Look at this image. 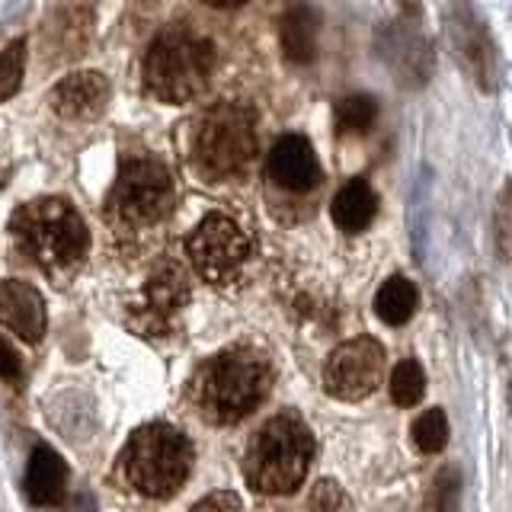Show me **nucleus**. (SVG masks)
I'll return each mask as SVG.
<instances>
[{
	"instance_id": "obj_1",
	"label": "nucleus",
	"mask_w": 512,
	"mask_h": 512,
	"mask_svg": "<svg viewBox=\"0 0 512 512\" xmlns=\"http://www.w3.org/2000/svg\"><path fill=\"white\" fill-rule=\"evenodd\" d=\"M272 388V362L263 349L240 343L221 349L192 375V404L208 423L228 426L250 416Z\"/></svg>"
},
{
	"instance_id": "obj_2",
	"label": "nucleus",
	"mask_w": 512,
	"mask_h": 512,
	"mask_svg": "<svg viewBox=\"0 0 512 512\" xmlns=\"http://www.w3.org/2000/svg\"><path fill=\"white\" fill-rule=\"evenodd\" d=\"M314 458V436L295 410L276 413L253 432L244 452V480L253 493H295Z\"/></svg>"
},
{
	"instance_id": "obj_3",
	"label": "nucleus",
	"mask_w": 512,
	"mask_h": 512,
	"mask_svg": "<svg viewBox=\"0 0 512 512\" xmlns=\"http://www.w3.org/2000/svg\"><path fill=\"white\" fill-rule=\"evenodd\" d=\"M10 234L32 263L48 276L68 272L84 263L90 250V231L77 208L61 196H42L20 205L10 218Z\"/></svg>"
},
{
	"instance_id": "obj_4",
	"label": "nucleus",
	"mask_w": 512,
	"mask_h": 512,
	"mask_svg": "<svg viewBox=\"0 0 512 512\" xmlns=\"http://www.w3.org/2000/svg\"><path fill=\"white\" fill-rule=\"evenodd\" d=\"M215 71V45L189 26H170L151 42L141 64L144 90L160 103L196 100Z\"/></svg>"
},
{
	"instance_id": "obj_5",
	"label": "nucleus",
	"mask_w": 512,
	"mask_h": 512,
	"mask_svg": "<svg viewBox=\"0 0 512 512\" xmlns=\"http://www.w3.org/2000/svg\"><path fill=\"white\" fill-rule=\"evenodd\" d=\"M192 458L196 452H192L186 432L164 420H154L128 436L119 455V471L135 493L151 496V500H167L186 484Z\"/></svg>"
},
{
	"instance_id": "obj_6",
	"label": "nucleus",
	"mask_w": 512,
	"mask_h": 512,
	"mask_svg": "<svg viewBox=\"0 0 512 512\" xmlns=\"http://www.w3.org/2000/svg\"><path fill=\"white\" fill-rule=\"evenodd\" d=\"M260 138H256V116L250 106L218 103L205 109L192 125L189 160L196 173L208 183H221L240 176L256 157Z\"/></svg>"
},
{
	"instance_id": "obj_7",
	"label": "nucleus",
	"mask_w": 512,
	"mask_h": 512,
	"mask_svg": "<svg viewBox=\"0 0 512 512\" xmlns=\"http://www.w3.org/2000/svg\"><path fill=\"white\" fill-rule=\"evenodd\" d=\"M176 186L164 160L148 154H128L119 160L116 183L106 196L109 218L122 228H151L170 218Z\"/></svg>"
},
{
	"instance_id": "obj_8",
	"label": "nucleus",
	"mask_w": 512,
	"mask_h": 512,
	"mask_svg": "<svg viewBox=\"0 0 512 512\" xmlns=\"http://www.w3.org/2000/svg\"><path fill=\"white\" fill-rule=\"evenodd\" d=\"M186 253L205 282L221 285L250 260V237L234 218L212 212L186 237Z\"/></svg>"
},
{
	"instance_id": "obj_9",
	"label": "nucleus",
	"mask_w": 512,
	"mask_h": 512,
	"mask_svg": "<svg viewBox=\"0 0 512 512\" xmlns=\"http://www.w3.org/2000/svg\"><path fill=\"white\" fill-rule=\"evenodd\" d=\"M384 378V346L372 336H356L336 346L324 365V388L340 400H362Z\"/></svg>"
},
{
	"instance_id": "obj_10",
	"label": "nucleus",
	"mask_w": 512,
	"mask_h": 512,
	"mask_svg": "<svg viewBox=\"0 0 512 512\" xmlns=\"http://www.w3.org/2000/svg\"><path fill=\"white\" fill-rule=\"evenodd\" d=\"M186 301H189L186 272L167 260L151 272L148 282H144L138 301L132 304V311H128V320H132V327L144 336L164 333L170 327V320L186 308Z\"/></svg>"
},
{
	"instance_id": "obj_11",
	"label": "nucleus",
	"mask_w": 512,
	"mask_h": 512,
	"mask_svg": "<svg viewBox=\"0 0 512 512\" xmlns=\"http://www.w3.org/2000/svg\"><path fill=\"white\" fill-rule=\"evenodd\" d=\"M448 36H452L458 48V61L471 71V77L480 87H493L496 77V52L490 42V32L484 20L477 16V10L468 0H452V10H448Z\"/></svg>"
},
{
	"instance_id": "obj_12",
	"label": "nucleus",
	"mask_w": 512,
	"mask_h": 512,
	"mask_svg": "<svg viewBox=\"0 0 512 512\" xmlns=\"http://www.w3.org/2000/svg\"><path fill=\"white\" fill-rule=\"evenodd\" d=\"M109 93H112V87L100 71H77V74H68L58 80L52 96H48V103H52V109L61 119L90 122L106 109Z\"/></svg>"
},
{
	"instance_id": "obj_13",
	"label": "nucleus",
	"mask_w": 512,
	"mask_h": 512,
	"mask_svg": "<svg viewBox=\"0 0 512 512\" xmlns=\"http://www.w3.org/2000/svg\"><path fill=\"white\" fill-rule=\"evenodd\" d=\"M269 176L272 183L288 192H308L320 183V164L304 135H282L269 151Z\"/></svg>"
},
{
	"instance_id": "obj_14",
	"label": "nucleus",
	"mask_w": 512,
	"mask_h": 512,
	"mask_svg": "<svg viewBox=\"0 0 512 512\" xmlns=\"http://www.w3.org/2000/svg\"><path fill=\"white\" fill-rule=\"evenodd\" d=\"M0 324L13 330L26 343H39L45 336V301L26 282H0Z\"/></svg>"
},
{
	"instance_id": "obj_15",
	"label": "nucleus",
	"mask_w": 512,
	"mask_h": 512,
	"mask_svg": "<svg viewBox=\"0 0 512 512\" xmlns=\"http://www.w3.org/2000/svg\"><path fill=\"white\" fill-rule=\"evenodd\" d=\"M64 487H68V464L48 445H39L29 458L26 480H23L26 500L32 506H52L61 500Z\"/></svg>"
},
{
	"instance_id": "obj_16",
	"label": "nucleus",
	"mask_w": 512,
	"mask_h": 512,
	"mask_svg": "<svg viewBox=\"0 0 512 512\" xmlns=\"http://www.w3.org/2000/svg\"><path fill=\"white\" fill-rule=\"evenodd\" d=\"M381 55L394 64V71L400 74V80H407V84H410V77H416L420 84L429 77V42L423 39V32L416 23H407V20L394 23L391 45H388V52H381Z\"/></svg>"
},
{
	"instance_id": "obj_17",
	"label": "nucleus",
	"mask_w": 512,
	"mask_h": 512,
	"mask_svg": "<svg viewBox=\"0 0 512 512\" xmlns=\"http://www.w3.org/2000/svg\"><path fill=\"white\" fill-rule=\"evenodd\" d=\"M317 32H320V20L311 7L295 4L282 13L279 20V45L282 55L295 64H308L317 55Z\"/></svg>"
},
{
	"instance_id": "obj_18",
	"label": "nucleus",
	"mask_w": 512,
	"mask_h": 512,
	"mask_svg": "<svg viewBox=\"0 0 512 512\" xmlns=\"http://www.w3.org/2000/svg\"><path fill=\"white\" fill-rule=\"evenodd\" d=\"M375 215H378V196H375V189L368 186L365 180H349L333 196L330 218H333L336 228L346 231V234L365 231L368 224L375 221Z\"/></svg>"
},
{
	"instance_id": "obj_19",
	"label": "nucleus",
	"mask_w": 512,
	"mask_h": 512,
	"mask_svg": "<svg viewBox=\"0 0 512 512\" xmlns=\"http://www.w3.org/2000/svg\"><path fill=\"white\" fill-rule=\"evenodd\" d=\"M416 304H420V292H416V285L410 279H404V276H391L375 295V314L384 320V324L400 327V324H407V320L413 317Z\"/></svg>"
},
{
	"instance_id": "obj_20",
	"label": "nucleus",
	"mask_w": 512,
	"mask_h": 512,
	"mask_svg": "<svg viewBox=\"0 0 512 512\" xmlns=\"http://www.w3.org/2000/svg\"><path fill=\"white\" fill-rule=\"evenodd\" d=\"M333 116H336V128H340V132H346V135H362V132H368V128L375 125V119H378V103L372 100V96L356 93V96H346V100L336 103Z\"/></svg>"
},
{
	"instance_id": "obj_21",
	"label": "nucleus",
	"mask_w": 512,
	"mask_h": 512,
	"mask_svg": "<svg viewBox=\"0 0 512 512\" xmlns=\"http://www.w3.org/2000/svg\"><path fill=\"white\" fill-rule=\"evenodd\" d=\"M426 391V375L416 359H404L400 365H394L391 372V397L397 407H413L420 404V397Z\"/></svg>"
},
{
	"instance_id": "obj_22",
	"label": "nucleus",
	"mask_w": 512,
	"mask_h": 512,
	"mask_svg": "<svg viewBox=\"0 0 512 512\" xmlns=\"http://www.w3.org/2000/svg\"><path fill=\"white\" fill-rule=\"evenodd\" d=\"M448 442V420L442 410H426L423 416H416L413 423V445L420 448L423 455H436L442 452Z\"/></svg>"
},
{
	"instance_id": "obj_23",
	"label": "nucleus",
	"mask_w": 512,
	"mask_h": 512,
	"mask_svg": "<svg viewBox=\"0 0 512 512\" xmlns=\"http://www.w3.org/2000/svg\"><path fill=\"white\" fill-rule=\"evenodd\" d=\"M26 71V39H13L4 52H0V103L16 96L23 84Z\"/></svg>"
},
{
	"instance_id": "obj_24",
	"label": "nucleus",
	"mask_w": 512,
	"mask_h": 512,
	"mask_svg": "<svg viewBox=\"0 0 512 512\" xmlns=\"http://www.w3.org/2000/svg\"><path fill=\"white\" fill-rule=\"evenodd\" d=\"M461 506V474L455 464H445V468L432 480V493H429V509L432 512H458Z\"/></svg>"
},
{
	"instance_id": "obj_25",
	"label": "nucleus",
	"mask_w": 512,
	"mask_h": 512,
	"mask_svg": "<svg viewBox=\"0 0 512 512\" xmlns=\"http://www.w3.org/2000/svg\"><path fill=\"white\" fill-rule=\"evenodd\" d=\"M308 512H352V500L336 480L324 477L317 480L308 496Z\"/></svg>"
},
{
	"instance_id": "obj_26",
	"label": "nucleus",
	"mask_w": 512,
	"mask_h": 512,
	"mask_svg": "<svg viewBox=\"0 0 512 512\" xmlns=\"http://www.w3.org/2000/svg\"><path fill=\"white\" fill-rule=\"evenodd\" d=\"M189 512H244V503H240L234 493L218 490V493H208L205 500H199Z\"/></svg>"
},
{
	"instance_id": "obj_27",
	"label": "nucleus",
	"mask_w": 512,
	"mask_h": 512,
	"mask_svg": "<svg viewBox=\"0 0 512 512\" xmlns=\"http://www.w3.org/2000/svg\"><path fill=\"white\" fill-rule=\"evenodd\" d=\"M0 378L7 381H20L23 378V359L20 352H16L4 336H0Z\"/></svg>"
},
{
	"instance_id": "obj_28",
	"label": "nucleus",
	"mask_w": 512,
	"mask_h": 512,
	"mask_svg": "<svg viewBox=\"0 0 512 512\" xmlns=\"http://www.w3.org/2000/svg\"><path fill=\"white\" fill-rule=\"evenodd\" d=\"M506 192H503V199H500V247H503V256H506V240H509V228H506Z\"/></svg>"
},
{
	"instance_id": "obj_29",
	"label": "nucleus",
	"mask_w": 512,
	"mask_h": 512,
	"mask_svg": "<svg viewBox=\"0 0 512 512\" xmlns=\"http://www.w3.org/2000/svg\"><path fill=\"white\" fill-rule=\"evenodd\" d=\"M208 7H215V10H231V7H244L247 0H205Z\"/></svg>"
}]
</instances>
